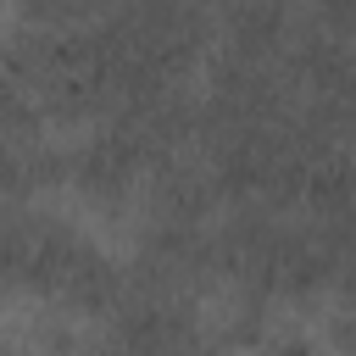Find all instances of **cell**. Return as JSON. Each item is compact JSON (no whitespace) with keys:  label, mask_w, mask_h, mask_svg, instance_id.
I'll return each instance as SVG.
<instances>
[{"label":"cell","mask_w":356,"mask_h":356,"mask_svg":"<svg viewBox=\"0 0 356 356\" xmlns=\"http://www.w3.org/2000/svg\"><path fill=\"white\" fill-rule=\"evenodd\" d=\"M317 17H323L339 39H356V0H317Z\"/></svg>","instance_id":"3957f363"},{"label":"cell","mask_w":356,"mask_h":356,"mask_svg":"<svg viewBox=\"0 0 356 356\" xmlns=\"http://www.w3.org/2000/svg\"><path fill=\"white\" fill-rule=\"evenodd\" d=\"M178 356H234V350H228V345H211V339H189Z\"/></svg>","instance_id":"277c9868"},{"label":"cell","mask_w":356,"mask_h":356,"mask_svg":"<svg viewBox=\"0 0 356 356\" xmlns=\"http://www.w3.org/2000/svg\"><path fill=\"white\" fill-rule=\"evenodd\" d=\"M261 350L267 356H312V334H300V328H267Z\"/></svg>","instance_id":"6da1fadb"},{"label":"cell","mask_w":356,"mask_h":356,"mask_svg":"<svg viewBox=\"0 0 356 356\" xmlns=\"http://www.w3.org/2000/svg\"><path fill=\"white\" fill-rule=\"evenodd\" d=\"M328 339H334L339 350H356V300H339V306L328 312Z\"/></svg>","instance_id":"7a4b0ae2"}]
</instances>
